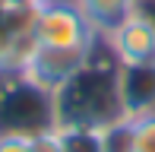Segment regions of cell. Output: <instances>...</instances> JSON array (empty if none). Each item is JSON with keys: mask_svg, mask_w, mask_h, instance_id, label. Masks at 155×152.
<instances>
[{"mask_svg": "<svg viewBox=\"0 0 155 152\" xmlns=\"http://www.w3.org/2000/svg\"><path fill=\"white\" fill-rule=\"evenodd\" d=\"M120 89H117V60H101L92 54L86 67L54 92V121L57 127H108L120 121Z\"/></svg>", "mask_w": 155, "mask_h": 152, "instance_id": "obj_1", "label": "cell"}, {"mask_svg": "<svg viewBox=\"0 0 155 152\" xmlns=\"http://www.w3.org/2000/svg\"><path fill=\"white\" fill-rule=\"evenodd\" d=\"M51 127H57L54 95L35 86L22 70L0 73V133L35 136Z\"/></svg>", "mask_w": 155, "mask_h": 152, "instance_id": "obj_2", "label": "cell"}, {"mask_svg": "<svg viewBox=\"0 0 155 152\" xmlns=\"http://www.w3.org/2000/svg\"><path fill=\"white\" fill-rule=\"evenodd\" d=\"M35 45L57 51H95L101 35L73 0H51L35 10Z\"/></svg>", "mask_w": 155, "mask_h": 152, "instance_id": "obj_3", "label": "cell"}, {"mask_svg": "<svg viewBox=\"0 0 155 152\" xmlns=\"http://www.w3.org/2000/svg\"><path fill=\"white\" fill-rule=\"evenodd\" d=\"M35 10L19 0H0V73L22 70L35 51Z\"/></svg>", "mask_w": 155, "mask_h": 152, "instance_id": "obj_4", "label": "cell"}, {"mask_svg": "<svg viewBox=\"0 0 155 152\" xmlns=\"http://www.w3.org/2000/svg\"><path fill=\"white\" fill-rule=\"evenodd\" d=\"M104 48L124 67L155 64V16L136 10L104 35Z\"/></svg>", "mask_w": 155, "mask_h": 152, "instance_id": "obj_5", "label": "cell"}, {"mask_svg": "<svg viewBox=\"0 0 155 152\" xmlns=\"http://www.w3.org/2000/svg\"><path fill=\"white\" fill-rule=\"evenodd\" d=\"M95 51H57V48H38L35 45V51H32V57L25 60L22 73L29 76L35 86H41L45 92L54 95L60 86H67V82L92 60Z\"/></svg>", "mask_w": 155, "mask_h": 152, "instance_id": "obj_6", "label": "cell"}, {"mask_svg": "<svg viewBox=\"0 0 155 152\" xmlns=\"http://www.w3.org/2000/svg\"><path fill=\"white\" fill-rule=\"evenodd\" d=\"M117 89H120L124 117H139L155 111V64H136V67L117 64Z\"/></svg>", "mask_w": 155, "mask_h": 152, "instance_id": "obj_7", "label": "cell"}, {"mask_svg": "<svg viewBox=\"0 0 155 152\" xmlns=\"http://www.w3.org/2000/svg\"><path fill=\"white\" fill-rule=\"evenodd\" d=\"M73 3L86 13V19L92 22V29L101 38L108 35L117 22H124L130 13L139 10V0H73Z\"/></svg>", "mask_w": 155, "mask_h": 152, "instance_id": "obj_8", "label": "cell"}, {"mask_svg": "<svg viewBox=\"0 0 155 152\" xmlns=\"http://www.w3.org/2000/svg\"><path fill=\"white\" fill-rule=\"evenodd\" d=\"M63 152H101V130L98 127H57Z\"/></svg>", "mask_w": 155, "mask_h": 152, "instance_id": "obj_9", "label": "cell"}, {"mask_svg": "<svg viewBox=\"0 0 155 152\" xmlns=\"http://www.w3.org/2000/svg\"><path fill=\"white\" fill-rule=\"evenodd\" d=\"M101 152H133V117L101 127Z\"/></svg>", "mask_w": 155, "mask_h": 152, "instance_id": "obj_10", "label": "cell"}, {"mask_svg": "<svg viewBox=\"0 0 155 152\" xmlns=\"http://www.w3.org/2000/svg\"><path fill=\"white\" fill-rule=\"evenodd\" d=\"M133 152H155V111L133 117Z\"/></svg>", "mask_w": 155, "mask_h": 152, "instance_id": "obj_11", "label": "cell"}, {"mask_svg": "<svg viewBox=\"0 0 155 152\" xmlns=\"http://www.w3.org/2000/svg\"><path fill=\"white\" fill-rule=\"evenodd\" d=\"M32 143H35V152H63V143H60L57 127L35 133V136H32Z\"/></svg>", "mask_w": 155, "mask_h": 152, "instance_id": "obj_12", "label": "cell"}, {"mask_svg": "<svg viewBox=\"0 0 155 152\" xmlns=\"http://www.w3.org/2000/svg\"><path fill=\"white\" fill-rule=\"evenodd\" d=\"M0 152H35V143L22 133H0Z\"/></svg>", "mask_w": 155, "mask_h": 152, "instance_id": "obj_13", "label": "cell"}, {"mask_svg": "<svg viewBox=\"0 0 155 152\" xmlns=\"http://www.w3.org/2000/svg\"><path fill=\"white\" fill-rule=\"evenodd\" d=\"M19 3H29V6H45V3H51V0H19Z\"/></svg>", "mask_w": 155, "mask_h": 152, "instance_id": "obj_14", "label": "cell"}]
</instances>
